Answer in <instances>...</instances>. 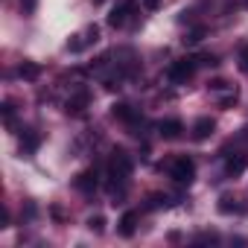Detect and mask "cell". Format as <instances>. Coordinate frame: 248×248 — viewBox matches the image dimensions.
<instances>
[{
  "label": "cell",
  "mask_w": 248,
  "mask_h": 248,
  "mask_svg": "<svg viewBox=\"0 0 248 248\" xmlns=\"http://www.w3.org/2000/svg\"><path fill=\"white\" fill-rule=\"evenodd\" d=\"M248 167V155H228L225 158V172L228 175H239Z\"/></svg>",
  "instance_id": "cell-13"
},
{
  "label": "cell",
  "mask_w": 248,
  "mask_h": 248,
  "mask_svg": "<svg viewBox=\"0 0 248 248\" xmlns=\"http://www.w3.org/2000/svg\"><path fill=\"white\" fill-rule=\"evenodd\" d=\"M170 178L175 181V184H190L193 178H196V161L193 158H187V155H178L172 164H170Z\"/></svg>",
  "instance_id": "cell-3"
},
{
  "label": "cell",
  "mask_w": 248,
  "mask_h": 248,
  "mask_svg": "<svg viewBox=\"0 0 248 248\" xmlns=\"http://www.w3.org/2000/svg\"><path fill=\"white\" fill-rule=\"evenodd\" d=\"M138 222H140V213L138 210H126V213L120 216V222H117V233L120 236H135Z\"/></svg>",
  "instance_id": "cell-9"
},
{
  "label": "cell",
  "mask_w": 248,
  "mask_h": 248,
  "mask_svg": "<svg viewBox=\"0 0 248 248\" xmlns=\"http://www.w3.org/2000/svg\"><path fill=\"white\" fill-rule=\"evenodd\" d=\"M41 146V135L35 129H24L21 132V155H35Z\"/></svg>",
  "instance_id": "cell-12"
},
{
  "label": "cell",
  "mask_w": 248,
  "mask_h": 248,
  "mask_svg": "<svg viewBox=\"0 0 248 248\" xmlns=\"http://www.w3.org/2000/svg\"><path fill=\"white\" fill-rule=\"evenodd\" d=\"M18 76L27 79V82H35V79L41 76V64H38V62H21V64H18Z\"/></svg>",
  "instance_id": "cell-14"
},
{
  "label": "cell",
  "mask_w": 248,
  "mask_h": 248,
  "mask_svg": "<svg viewBox=\"0 0 248 248\" xmlns=\"http://www.w3.org/2000/svg\"><path fill=\"white\" fill-rule=\"evenodd\" d=\"M239 140H248V129H242V135H239Z\"/></svg>",
  "instance_id": "cell-27"
},
{
  "label": "cell",
  "mask_w": 248,
  "mask_h": 248,
  "mask_svg": "<svg viewBox=\"0 0 248 248\" xmlns=\"http://www.w3.org/2000/svg\"><path fill=\"white\" fill-rule=\"evenodd\" d=\"M170 199L167 196H161V193H155V196H149V202H146V210H158V207H164Z\"/></svg>",
  "instance_id": "cell-20"
},
{
  "label": "cell",
  "mask_w": 248,
  "mask_h": 248,
  "mask_svg": "<svg viewBox=\"0 0 248 248\" xmlns=\"http://www.w3.org/2000/svg\"><path fill=\"white\" fill-rule=\"evenodd\" d=\"M93 233H102L105 231V216H99V213H93V216H88V222H85Z\"/></svg>",
  "instance_id": "cell-16"
},
{
  "label": "cell",
  "mask_w": 248,
  "mask_h": 248,
  "mask_svg": "<svg viewBox=\"0 0 248 248\" xmlns=\"http://www.w3.org/2000/svg\"><path fill=\"white\" fill-rule=\"evenodd\" d=\"M99 184H102L99 167H88V170H82V172L73 178V187H76L79 193H85V196H93V193L99 190Z\"/></svg>",
  "instance_id": "cell-4"
},
{
  "label": "cell",
  "mask_w": 248,
  "mask_h": 248,
  "mask_svg": "<svg viewBox=\"0 0 248 248\" xmlns=\"http://www.w3.org/2000/svg\"><path fill=\"white\" fill-rule=\"evenodd\" d=\"M236 62H239V70H242V73H248V44H242V47H239Z\"/></svg>",
  "instance_id": "cell-21"
},
{
  "label": "cell",
  "mask_w": 248,
  "mask_h": 248,
  "mask_svg": "<svg viewBox=\"0 0 248 248\" xmlns=\"http://www.w3.org/2000/svg\"><path fill=\"white\" fill-rule=\"evenodd\" d=\"M96 41H99V27L91 24L82 35H73V41H67V53H82L85 47H91V44H96Z\"/></svg>",
  "instance_id": "cell-7"
},
{
  "label": "cell",
  "mask_w": 248,
  "mask_h": 248,
  "mask_svg": "<svg viewBox=\"0 0 248 248\" xmlns=\"http://www.w3.org/2000/svg\"><path fill=\"white\" fill-rule=\"evenodd\" d=\"M135 9H138L135 0H123V3H117V6L111 9V15H108V27H114V30L126 27V24H129V18L135 15Z\"/></svg>",
  "instance_id": "cell-5"
},
{
  "label": "cell",
  "mask_w": 248,
  "mask_h": 248,
  "mask_svg": "<svg viewBox=\"0 0 248 248\" xmlns=\"http://www.w3.org/2000/svg\"><path fill=\"white\" fill-rule=\"evenodd\" d=\"M18 3H21V12L24 15H32L38 9V0H18Z\"/></svg>",
  "instance_id": "cell-22"
},
{
  "label": "cell",
  "mask_w": 248,
  "mask_h": 248,
  "mask_svg": "<svg viewBox=\"0 0 248 248\" xmlns=\"http://www.w3.org/2000/svg\"><path fill=\"white\" fill-rule=\"evenodd\" d=\"M213 129H216V120L213 117H199L196 123H193V140H207L210 135H213Z\"/></svg>",
  "instance_id": "cell-11"
},
{
  "label": "cell",
  "mask_w": 248,
  "mask_h": 248,
  "mask_svg": "<svg viewBox=\"0 0 248 248\" xmlns=\"http://www.w3.org/2000/svg\"><path fill=\"white\" fill-rule=\"evenodd\" d=\"M143 6H146V9H149V12H155V9H158V6H161V0H143Z\"/></svg>",
  "instance_id": "cell-26"
},
{
  "label": "cell",
  "mask_w": 248,
  "mask_h": 248,
  "mask_svg": "<svg viewBox=\"0 0 248 248\" xmlns=\"http://www.w3.org/2000/svg\"><path fill=\"white\" fill-rule=\"evenodd\" d=\"M204 35H207V30H204V27H196V30H190V32H187V38H184V41H187V44H199Z\"/></svg>",
  "instance_id": "cell-19"
},
{
  "label": "cell",
  "mask_w": 248,
  "mask_h": 248,
  "mask_svg": "<svg viewBox=\"0 0 248 248\" xmlns=\"http://www.w3.org/2000/svg\"><path fill=\"white\" fill-rule=\"evenodd\" d=\"M207 88H210V91H233V85H228L225 79H213Z\"/></svg>",
  "instance_id": "cell-23"
},
{
  "label": "cell",
  "mask_w": 248,
  "mask_h": 248,
  "mask_svg": "<svg viewBox=\"0 0 248 248\" xmlns=\"http://www.w3.org/2000/svg\"><path fill=\"white\" fill-rule=\"evenodd\" d=\"M236 96H239V93H236V91H231L228 96H222V99H219V108H231V105L236 102Z\"/></svg>",
  "instance_id": "cell-24"
},
{
  "label": "cell",
  "mask_w": 248,
  "mask_h": 248,
  "mask_svg": "<svg viewBox=\"0 0 248 248\" xmlns=\"http://www.w3.org/2000/svg\"><path fill=\"white\" fill-rule=\"evenodd\" d=\"M158 135H161L164 140H178V138L184 135V123H181L178 117L161 120V123H158Z\"/></svg>",
  "instance_id": "cell-8"
},
{
  "label": "cell",
  "mask_w": 248,
  "mask_h": 248,
  "mask_svg": "<svg viewBox=\"0 0 248 248\" xmlns=\"http://www.w3.org/2000/svg\"><path fill=\"white\" fill-rule=\"evenodd\" d=\"M88 105H91V91H88V88H76V91L70 93V99L64 102V111L73 114V117H82Z\"/></svg>",
  "instance_id": "cell-6"
},
{
  "label": "cell",
  "mask_w": 248,
  "mask_h": 248,
  "mask_svg": "<svg viewBox=\"0 0 248 248\" xmlns=\"http://www.w3.org/2000/svg\"><path fill=\"white\" fill-rule=\"evenodd\" d=\"M242 6H245V9H248V0H242Z\"/></svg>",
  "instance_id": "cell-29"
},
{
  "label": "cell",
  "mask_w": 248,
  "mask_h": 248,
  "mask_svg": "<svg viewBox=\"0 0 248 248\" xmlns=\"http://www.w3.org/2000/svg\"><path fill=\"white\" fill-rule=\"evenodd\" d=\"M99 3H105V0H93V6H99Z\"/></svg>",
  "instance_id": "cell-28"
},
{
  "label": "cell",
  "mask_w": 248,
  "mask_h": 248,
  "mask_svg": "<svg viewBox=\"0 0 248 248\" xmlns=\"http://www.w3.org/2000/svg\"><path fill=\"white\" fill-rule=\"evenodd\" d=\"M0 111H3V123H6V126H12V123H15V102L6 99L3 105H0Z\"/></svg>",
  "instance_id": "cell-17"
},
{
  "label": "cell",
  "mask_w": 248,
  "mask_h": 248,
  "mask_svg": "<svg viewBox=\"0 0 248 248\" xmlns=\"http://www.w3.org/2000/svg\"><path fill=\"white\" fill-rule=\"evenodd\" d=\"M196 62L204 64V67H216V64H219V56H216V53H199Z\"/></svg>",
  "instance_id": "cell-18"
},
{
  "label": "cell",
  "mask_w": 248,
  "mask_h": 248,
  "mask_svg": "<svg viewBox=\"0 0 248 248\" xmlns=\"http://www.w3.org/2000/svg\"><path fill=\"white\" fill-rule=\"evenodd\" d=\"M111 117L120 120V123H126V126H135V123H138V111L129 102H114L111 105Z\"/></svg>",
  "instance_id": "cell-10"
},
{
  "label": "cell",
  "mask_w": 248,
  "mask_h": 248,
  "mask_svg": "<svg viewBox=\"0 0 248 248\" xmlns=\"http://www.w3.org/2000/svg\"><path fill=\"white\" fill-rule=\"evenodd\" d=\"M216 239H219V236H216V233H202V236H199V239H196V242H216Z\"/></svg>",
  "instance_id": "cell-25"
},
{
  "label": "cell",
  "mask_w": 248,
  "mask_h": 248,
  "mask_svg": "<svg viewBox=\"0 0 248 248\" xmlns=\"http://www.w3.org/2000/svg\"><path fill=\"white\" fill-rule=\"evenodd\" d=\"M196 67H199L196 59H175V62H170V67H167V79H170L172 85H187V82L196 76Z\"/></svg>",
  "instance_id": "cell-2"
},
{
  "label": "cell",
  "mask_w": 248,
  "mask_h": 248,
  "mask_svg": "<svg viewBox=\"0 0 248 248\" xmlns=\"http://www.w3.org/2000/svg\"><path fill=\"white\" fill-rule=\"evenodd\" d=\"M219 213H225V216H231V213H245V207L236 204L233 196H222V199H219Z\"/></svg>",
  "instance_id": "cell-15"
},
{
  "label": "cell",
  "mask_w": 248,
  "mask_h": 248,
  "mask_svg": "<svg viewBox=\"0 0 248 248\" xmlns=\"http://www.w3.org/2000/svg\"><path fill=\"white\" fill-rule=\"evenodd\" d=\"M132 170H135V161H132V155H129L126 149H114V152H111L105 187H108V193H111L114 199L126 193V184H129V178H132Z\"/></svg>",
  "instance_id": "cell-1"
}]
</instances>
